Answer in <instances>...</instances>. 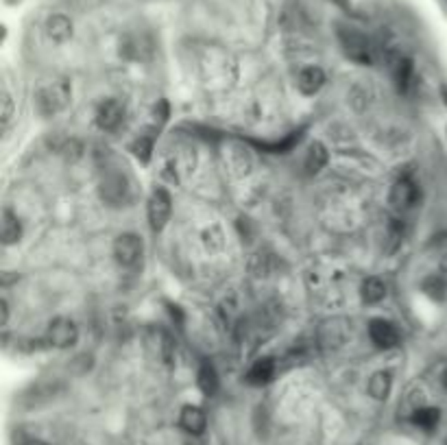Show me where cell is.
Segmentation results:
<instances>
[{"instance_id":"cell-1","label":"cell","mask_w":447,"mask_h":445,"mask_svg":"<svg viewBox=\"0 0 447 445\" xmlns=\"http://www.w3.org/2000/svg\"><path fill=\"white\" fill-rule=\"evenodd\" d=\"M72 101V85L66 79L48 81L35 90V107L42 116H55Z\"/></svg>"},{"instance_id":"cell-2","label":"cell","mask_w":447,"mask_h":445,"mask_svg":"<svg viewBox=\"0 0 447 445\" xmlns=\"http://www.w3.org/2000/svg\"><path fill=\"white\" fill-rule=\"evenodd\" d=\"M339 40H341V46L345 55L349 57L356 64H363V66H369L371 61H374V53H371V44L367 37L356 31V29H341L339 31Z\"/></svg>"},{"instance_id":"cell-3","label":"cell","mask_w":447,"mask_h":445,"mask_svg":"<svg viewBox=\"0 0 447 445\" xmlns=\"http://www.w3.org/2000/svg\"><path fill=\"white\" fill-rule=\"evenodd\" d=\"M144 253V242L138 233H122L114 242V258L120 266L131 269L140 262Z\"/></svg>"},{"instance_id":"cell-4","label":"cell","mask_w":447,"mask_h":445,"mask_svg":"<svg viewBox=\"0 0 447 445\" xmlns=\"http://www.w3.org/2000/svg\"><path fill=\"white\" fill-rule=\"evenodd\" d=\"M77 341H79V328H77L74 321L59 317V319L53 321L51 326H48L46 343L51 345V347L68 350V347H72V345H77Z\"/></svg>"},{"instance_id":"cell-5","label":"cell","mask_w":447,"mask_h":445,"mask_svg":"<svg viewBox=\"0 0 447 445\" xmlns=\"http://www.w3.org/2000/svg\"><path fill=\"white\" fill-rule=\"evenodd\" d=\"M172 214V199L164 188H155L148 199V223L153 231H161L166 227Z\"/></svg>"},{"instance_id":"cell-6","label":"cell","mask_w":447,"mask_h":445,"mask_svg":"<svg viewBox=\"0 0 447 445\" xmlns=\"http://www.w3.org/2000/svg\"><path fill=\"white\" fill-rule=\"evenodd\" d=\"M129 194H131L129 179L125 175H120V172H111V175H107L101 181V196H103V201L109 203V205L127 203Z\"/></svg>"},{"instance_id":"cell-7","label":"cell","mask_w":447,"mask_h":445,"mask_svg":"<svg viewBox=\"0 0 447 445\" xmlns=\"http://www.w3.org/2000/svg\"><path fill=\"white\" fill-rule=\"evenodd\" d=\"M419 199H421V190L411 177H404L397 181L389 194V201L395 209H411L419 203Z\"/></svg>"},{"instance_id":"cell-8","label":"cell","mask_w":447,"mask_h":445,"mask_svg":"<svg viewBox=\"0 0 447 445\" xmlns=\"http://www.w3.org/2000/svg\"><path fill=\"white\" fill-rule=\"evenodd\" d=\"M96 125L103 131H116L125 120V105L118 98H107L96 107Z\"/></svg>"},{"instance_id":"cell-9","label":"cell","mask_w":447,"mask_h":445,"mask_svg":"<svg viewBox=\"0 0 447 445\" xmlns=\"http://www.w3.org/2000/svg\"><path fill=\"white\" fill-rule=\"evenodd\" d=\"M369 336L380 350H393L400 345V332H397V328L387 319H371Z\"/></svg>"},{"instance_id":"cell-10","label":"cell","mask_w":447,"mask_h":445,"mask_svg":"<svg viewBox=\"0 0 447 445\" xmlns=\"http://www.w3.org/2000/svg\"><path fill=\"white\" fill-rule=\"evenodd\" d=\"M389 64H391L393 79L397 83V88H400V92H408L411 81H413V74H415L413 59L406 57V55H391Z\"/></svg>"},{"instance_id":"cell-11","label":"cell","mask_w":447,"mask_h":445,"mask_svg":"<svg viewBox=\"0 0 447 445\" xmlns=\"http://www.w3.org/2000/svg\"><path fill=\"white\" fill-rule=\"evenodd\" d=\"M179 424H181V428H183L185 432H188V435L198 437V435H203L205 428H207V417H205V413H203L198 406L188 404V406L181 408Z\"/></svg>"},{"instance_id":"cell-12","label":"cell","mask_w":447,"mask_h":445,"mask_svg":"<svg viewBox=\"0 0 447 445\" xmlns=\"http://www.w3.org/2000/svg\"><path fill=\"white\" fill-rule=\"evenodd\" d=\"M323 85H325V72L319 66H306L297 77V88L306 96H314Z\"/></svg>"},{"instance_id":"cell-13","label":"cell","mask_w":447,"mask_h":445,"mask_svg":"<svg viewBox=\"0 0 447 445\" xmlns=\"http://www.w3.org/2000/svg\"><path fill=\"white\" fill-rule=\"evenodd\" d=\"M46 35L55 44H64L72 37V20L64 14H55L46 20Z\"/></svg>"},{"instance_id":"cell-14","label":"cell","mask_w":447,"mask_h":445,"mask_svg":"<svg viewBox=\"0 0 447 445\" xmlns=\"http://www.w3.org/2000/svg\"><path fill=\"white\" fill-rule=\"evenodd\" d=\"M411 422L421 428V430H426V432H432V430H437L439 424H441V411L437 406H426V404H421L417 406L413 415H411Z\"/></svg>"},{"instance_id":"cell-15","label":"cell","mask_w":447,"mask_h":445,"mask_svg":"<svg viewBox=\"0 0 447 445\" xmlns=\"http://www.w3.org/2000/svg\"><path fill=\"white\" fill-rule=\"evenodd\" d=\"M275 376V363H273V358H260L251 365V369L247 371V382L253 387H262V385H268Z\"/></svg>"},{"instance_id":"cell-16","label":"cell","mask_w":447,"mask_h":445,"mask_svg":"<svg viewBox=\"0 0 447 445\" xmlns=\"http://www.w3.org/2000/svg\"><path fill=\"white\" fill-rule=\"evenodd\" d=\"M369 395L378 402H387L389 395L393 391V376L389 371H376L374 376L369 378V387H367Z\"/></svg>"},{"instance_id":"cell-17","label":"cell","mask_w":447,"mask_h":445,"mask_svg":"<svg viewBox=\"0 0 447 445\" xmlns=\"http://www.w3.org/2000/svg\"><path fill=\"white\" fill-rule=\"evenodd\" d=\"M330 162V153H328V146L323 144V142H312L308 148V153H306V170L310 172V175H317V172H321L323 168L328 166Z\"/></svg>"},{"instance_id":"cell-18","label":"cell","mask_w":447,"mask_h":445,"mask_svg":"<svg viewBox=\"0 0 447 445\" xmlns=\"http://www.w3.org/2000/svg\"><path fill=\"white\" fill-rule=\"evenodd\" d=\"M22 238V225H20V218L11 212L9 207L3 209V242L9 244H16Z\"/></svg>"},{"instance_id":"cell-19","label":"cell","mask_w":447,"mask_h":445,"mask_svg":"<svg viewBox=\"0 0 447 445\" xmlns=\"http://www.w3.org/2000/svg\"><path fill=\"white\" fill-rule=\"evenodd\" d=\"M363 301L365 304H380L384 297H387V284H384L380 277H367L363 282Z\"/></svg>"},{"instance_id":"cell-20","label":"cell","mask_w":447,"mask_h":445,"mask_svg":"<svg viewBox=\"0 0 447 445\" xmlns=\"http://www.w3.org/2000/svg\"><path fill=\"white\" fill-rule=\"evenodd\" d=\"M196 382H198V389H201L205 395H216L218 391V376H216V369L209 365V363H203L201 369H198V376H196Z\"/></svg>"},{"instance_id":"cell-21","label":"cell","mask_w":447,"mask_h":445,"mask_svg":"<svg viewBox=\"0 0 447 445\" xmlns=\"http://www.w3.org/2000/svg\"><path fill=\"white\" fill-rule=\"evenodd\" d=\"M421 288H424V293L430 297V299H434V301H443L445 297H447V282L443 277H439L437 273L426 277L424 284H421Z\"/></svg>"},{"instance_id":"cell-22","label":"cell","mask_w":447,"mask_h":445,"mask_svg":"<svg viewBox=\"0 0 447 445\" xmlns=\"http://www.w3.org/2000/svg\"><path fill=\"white\" fill-rule=\"evenodd\" d=\"M301 133H303V131L290 133L288 138H284L282 142H260L257 146L264 148V151H271V153H288L290 148L301 140Z\"/></svg>"},{"instance_id":"cell-23","label":"cell","mask_w":447,"mask_h":445,"mask_svg":"<svg viewBox=\"0 0 447 445\" xmlns=\"http://www.w3.org/2000/svg\"><path fill=\"white\" fill-rule=\"evenodd\" d=\"M131 151H133L135 157L140 159V162L146 164L148 159H151V153H153V138H144V135H140V138L133 142Z\"/></svg>"},{"instance_id":"cell-24","label":"cell","mask_w":447,"mask_h":445,"mask_svg":"<svg viewBox=\"0 0 447 445\" xmlns=\"http://www.w3.org/2000/svg\"><path fill=\"white\" fill-rule=\"evenodd\" d=\"M11 118H14V98H11L7 92H3V125L7 127Z\"/></svg>"},{"instance_id":"cell-25","label":"cell","mask_w":447,"mask_h":445,"mask_svg":"<svg viewBox=\"0 0 447 445\" xmlns=\"http://www.w3.org/2000/svg\"><path fill=\"white\" fill-rule=\"evenodd\" d=\"M437 275H439V277H443V279L447 282V253H443V255H441V260H439Z\"/></svg>"},{"instance_id":"cell-26","label":"cell","mask_w":447,"mask_h":445,"mask_svg":"<svg viewBox=\"0 0 447 445\" xmlns=\"http://www.w3.org/2000/svg\"><path fill=\"white\" fill-rule=\"evenodd\" d=\"M7 321H9V304L7 299H3V326H7Z\"/></svg>"},{"instance_id":"cell-27","label":"cell","mask_w":447,"mask_h":445,"mask_svg":"<svg viewBox=\"0 0 447 445\" xmlns=\"http://www.w3.org/2000/svg\"><path fill=\"white\" fill-rule=\"evenodd\" d=\"M24 445H48L46 441H40V439H31V441H27Z\"/></svg>"},{"instance_id":"cell-28","label":"cell","mask_w":447,"mask_h":445,"mask_svg":"<svg viewBox=\"0 0 447 445\" xmlns=\"http://www.w3.org/2000/svg\"><path fill=\"white\" fill-rule=\"evenodd\" d=\"M441 382H443V387L447 389V369L443 371V378H441Z\"/></svg>"},{"instance_id":"cell-29","label":"cell","mask_w":447,"mask_h":445,"mask_svg":"<svg viewBox=\"0 0 447 445\" xmlns=\"http://www.w3.org/2000/svg\"><path fill=\"white\" fill-rule=\"evenodd\" d=\"M336 3H339V5H343V7H345V5H347V0H336Z\"/></svg>"},{"instance_id":"cell-30","label":"cell","mask_w":447,"mask_h":445,"mask_svg":"<svg viewBox=\"0 0 447 445\" xmlns=\"http://www.w3.org/2000/svg\"><path fill=\"white\" fill-rule=\"evenodd\" d=\"M443 96H445V101H447V88H443Z\"/></svg>"}]
</instances>
